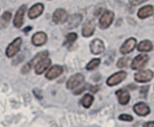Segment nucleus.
<instances>
[{
	"label": "nucleus",
	"mask_w": 154,
	"mask_h": 127,
	"mask_svg": "<svg viewBox=\"0 0 154 127\" xmlns=\"http://www.w3.org/2000/svg\"><path fill=\"white\" fill-rule=\"evenodd\" d=\"M81 21H82V16L79 13H75L70 16L69 15L65 23H66L68 29H73V28L79 26V23L81 22Z\"/></svg>",
	"instance_id": "nucleus-17"
},
{
	"label": "nucleus",
	"mask_w": 154,
	"mask_h": 127,
	"mask_svg": "<svg viewBox=\"0 0 154 127\" xmlns=\"http://www.w3.org/2000/svg\"><path fill=\"white\" fill-rule=\"evenodd\" d=\"M49 56V52L47 51V50H45V51H42V52H40V53H38L30 62H28L27 64H28V65L31 67V68H32V67H35V65L40 62V61H42V59H44V58H46V57H48Z\"/></svg>",
	"instance_id": "nucleus-20"
},
{
	"label": "nucleus",
	"mask_w": 154,
	"mask_h": 127,
	"mask_svg": "<svg viewBox=\"0 0 154 127\" xmlns=\"http://www.w3.org/2000/svg\"><path fill=\"white\" fill-rule=\"evenodd\" d=\"M134 110L135 114L140 117H146L151 112L150 107L147 104H145L144 102H139V103L135 104L134 106Z\"/></svg>",
	"instance_id": "nucleus-15"
},
{
	"label": "nucleus",
	"mask_w": 154,
	"mask_h": 127,
	"mask_svg": "<svg viewBox=\"0 0 154 127\" xmlns=\"http://www.w3.org/2000/svg\"><path fill=\"white\" fill-rule=\"evenodd\" d=\"M47 34L43 31H38L32 37V43L36 47H41L47 42Z\"/></svg>",
	"instance_id": "nucleus-13"
},
{
	"label": "nucleus",
	"mask_w": 154,
	"mask_h": 127,
	"mask_svg": "<svg viewBox=\"0 0 154 127\" xmlns=\"http://www.w3.org/2000/svg\"><path fill=\"white\" fill-rule=\"evenodd\" d=\"M148 91H149V86H143L140 90V94L143 97V98H146L147 94H148Z\"/></svg>",
	"instance_id": "nucleus-29"
},
{
	"label": "nucleus",
	"mask_w": 154,
	"mask_h": 127,
	"mask_svg": "<svg viewBox=\"0 0 154 127\" xmlns=\"http://www.w3.org/2000/svg\"><path fill=\"white\" fill-rule=\"evenodd\" d=\"M12 18V13L9 11H5L0 16V30H5L9 25V22Z\"/></svg>",
	"instance_id": "nucleus-21"
},
{
	"label": "nucleus",
	"mask_w": 154,
	"mask_h": 127,
	"mask_svg": "<svg viewBox=\"0 0 154 127\" xmlns=\"http://www.w3.org/2000/svg\"><path fill=\"white\" fill-rule=\"evenodd\" d=\"M90 91L93 92V93H96L98 90H99V88H98V86H90Z\"/></svg>",
	"instance_id": "nucleus-32"
},
{
	"label": "nucleus",
	"mask_w": 154,
	"mask_h": 127,
	"mask_svg": "<svg viewBox=\"0 0 154 127\" xmlns=\"http://www.w3.org/2000/svg\"><path fill=\"white\" fill-rule=\"evenodd\" d=\"M129 62V58L128 57H121L119 58V60L117 61V67L118 68H125L127 66Z\"/></svg>",
	"instance_id": "nucleus-26"
},
{
	"label": "nucleus",
	"mask_w": 154,
	"mask_h": 127,
	"mask_svg": "<svg viewBox=\"0 0 154 127\" xmlns=\"http://www.w3.org/2000/svg\"><path fill=\"white\" fill-rule=\"evenodd\" d=\"M140 52H150L153 49V44L150 40H143L137 47Z\"/></svg>",
	"instance_id": "nucleus-22"
},
{
	"label": "nucleus",
	"mask_w": 154,
	"mask_h": 127,
	"mask_svg": "<svg viewBox=\"0 0 154 127\" xmlns=\"http://www.w3.org/2000/svg\"><path fill=\"white\" fill-rule=\"evenodd\" d=\"M51 65V60L49 57H46L44 59H42V61H40L34 67L35 69V74H42Z\"/></svg>",
	"instance_id": "nucleus-16"
},
{
	"label": "nucleus",
	"mask_w": 154,
	"mask_h": 127,
	"mask_svg": "<svg viewBox=\"0 0 154 127\" xmlns=\"http://www.w3.org/2000/svg\"><path fill=\"white\" fill-rule=\"evenodd\" d=\"M63 73V67L59 65H52L45 74V78L48 80H54L58 78Z\"/></svg>",
	"instance_id": "nucleus-11"
},
{
	"label": "nucleus",
	"mask_w": 154,
	"mask_h": 127,
	"mask_svg": "<svg viewBox=\"0 0 154 127\" xmlns=\"http://www.w3.org/2000/svg\"><path fill=\"white\" fill-rule=\"evenodd\" d=\"M95 28H96V23H95L94 20L89 19L88 21H86V22H84V24H83L82 35L86 38L92 36L95 32Z\"/></svg>",
	"instance_id": "nucleus-9"
},
{
	"label": "nucleus",
	"mask_w": 154,
	"mask_h": 127,
	"mask_svg": "<svg viewBox=\"0 0 154 127\" xmlns=\"http://www.w3.org/2000/svg\"><path fill=\"white\" fill-rule=\"evenodd\" d=\"M90 51L94 55H100L105 51L104 42L99 39H95L90 43Z\"/></svg>",
	"instance_id": "nucleus-10"
},
{
	"label": "nucleus",
	"mask_w": 154,
	"mask_h": 127,
	"mask_svg": "<svg viewBox=\"0 0 154 127\" xmlns=\"http://www.w3.org/2000/svg\"><path fill=\"white\" fill-rule=\"evenodd\" d=\"M146 1H148V0H130V4H131L132 5L135 6V5L141 4H143V3H144V2H146Z\"/></svg>",
	"instance_id": "nucleus-30"
},
{
	"label": "nucleus",
	"mask_w": 154,
	"mask_h": 127,
	"mask_svg": "<svg viewBox=\"0 0 154 127\" xmlns=\"http://www.w3.org/2000/svg\"><path fill=\"white\" fill-rule=\"evenodd\" d=\"M26 11V4H23L21 5L18 10L15 13L14 18V26L15 28H21L23 23V16Z\"/></svg>",
	"instance_id": "nucleus-8"
},
{
	"label": "nucleus",
	"mask_w": 154,
	"mask_h": 127,
	"mask_svg": "<svg viewBox=\"0 0 154 127\" xmlns=\"http://www.w3.org/2000/svg\"><path fill=\"white\" fill-rule=\"evenodd\" d=\"M44 11V5L42 3H37L33 4L28 11V17L30 19H35L42 15Z\"/></svg>",
	"instance_id": "nucleus-12"
},
{
	"label": "nucleus",
	"mask_w": 154,
	"mask_h": 127,
	"mask_svg": "<svg viewBox=\"0 0 154 127\" xmlns=\"http://www.w3.org/2000/svg\"><path fill=\"white\" fill-rule=\"evenodd\" d=\"M78 39V35L75 32H70L66 36V40L63 43V46H70L71 44H73Z\"/></svg>",
	"instance_id": "nucleus-24"
},
{
	"label": "nucleus",
	"mask_w": 154,
	"mask_h": 127,
	"mask_svg": "<svg viewBox=\"0 0 154 127\" xmlns=\"http://www.w3.org/2000/svg\"><path fill=\"white\" fill-rule=\"evenodd\" d=\"M85 80V77L83 74H76L74 75H72L71 77H69V79L67 82L66 87L69 90H74L75 88L79 87Z\"/></svg>",
	"instance_id": "nucleus-5"
},
{
	"label": "nucleus",
	"mask_w": 154,
	"mask_h": 127,
	"mask_svg": "<svg viewBox=\"0 0 154 127\" xmlns=\"http://www.w3.org/2000/svg\"><path fill=\"white\" fill-rule=\"evenodd\" d=\"M154 13V8L152 5L149 4V5H145L143 7H142L139 11H138V17L141 19H145L147 17H150L151 15H152Z\"/></svg>",
	"instance_id": "nucleus-19"
},
{
	"label": "nucleus",
	"mask_w": 154,
	"mask_h": 127,
	"mask_svg": "<svg viewBox=\"0 0 154 127\" xmlns=\"http://www.w3.org/2000/svg\"><path fill=\"white\" fill-rule=\"evenodd\" d=\"M143 127H154V121H150V122L144 123Z\"/></svg>",
	"instance_id": "nucleus-31"
},
{
	"label": "nucleus",
	"mask_w": 154,
	"mask_h": 127,
	"mask_svg": "<svg viewBox=\"0 0 154 127\" xmlns=\"http://www.w3.org/2000/svg\"><path fill=\"white\" fill-rule=\"evenodd\" d=\"M136 39H134V38H130L128 39L121 47L120 48V52L124 55H126V54H129L131 53L132 51H134V49L136 47Z\"/></svg>",
	"instance_id": "nucleus-14"
},
{
	"label": "nucleus",
	"mask_w": 154,
	"mask_h": 127,
	"mask_svg": "<svg viewBox=\"0 0 154 127\" xmlns=\"http://www.w3.org/2000/svg\"><path fill=\"white\" fill-rule=\"evenodd\" d=\"M118 118L121 121H126V122H132V121H134V117L131 115H128V114H122V115L119 116Z\"/></svg>",
	"instance_id": "nucleus-28"
},
{
	"label": "nucleus",
	"mask_w": 154,
	"mask_h": 127,
	"mask_svg": "<svg viewBox=\"0 0 154 127\" xmlns=\"http://www.w3.org/2000/svg\"><path fill=\"white\" fill-rule=\"evenodd\" d=\"M68 17H69V15H68V13L66 10H64L62 8H58L57 10L54 11V13L52 14V21L56 24L65 23Z\"/></svg>",
	"instance_id": "nucleus-7"
},
{
	"label": "nucleus",
	"mask_w": 154,
	"mask_h": 127,
	"mask_svg": "<svg viewBox=\"0 0 154 127\" xmlns=\"http://www.w3.org/2000/svg\"><path fill=\"white\" fill-rule=\"evenodd\" d=\"M115 14L112 11H106L102 13L99 19V27L103 30L107 29L114 21Z\"/></svg>",
	"instance_id": "nucleus-2"
},
{
	"label": "nucleus",
	"mask_w": 154,
	"mask_h": 127,
	"mask_svg": "<svg viewBox=\"0 0 154 127\" xmlns=\"http://www.w3.org/2000/svg\"><path fill=\"white\" fill-rule=\"evenodd\" d=\"M154 74L152 70H141L140 72L136 73L134 74V80L137 82H151L153 79Z\"/></svg>",
	"instance_id": "nucleus-3"
},
{
	"label": "nucleus",
	"mask_w": 154,
	"mask_h": 127,
	"mask_svg": "<svg viewBox=\"0 0 154 127\" xmlns=\"http://www.w3.org/2000/svg\"><path fill=\"white\" fill-rule=\"evenodd\" d=\"M127 76L126 72L125 71H120L117 72L114 74H112L107 80H106V84L108 86H116L119 83H121Z\"/></svg>",
	"instance_id": "nucleus-4"
},
{
	"label": "nucleus",
	"mask_w": 154,
	"mask_h": 127,
	"mask_svg": "<svg viewBox=\"0 0 154 127\" xmlns=\"http://www.w3.org/2000/svg\"><path fill=\"white\" fill-rule=\"evenodd\" d=\"M94 101V97L91 94H85L81 99V104L85 108H89Z\"/></svg>",
	"instance_id": "nucleus-23"
},
{
	"label": "nucleus",
	"mask_w": 154,
	"mask_h": 127,
	"mask_svg": "<svg viewBox=\"0 0 154 127\" xmlns=\"http://www.w3.org/2000/svg\"><path fill=\"white\" fill-rule=\"evenodd\" d=\"M90 88V85L88 84V83H86V84H84L83 86H81V87H77V88H75L74 90V95H79V94H81L83 91H85L87 89H89Z\"/></svg>",
	"instance_id": "nucleus-27"
},
{
	"label": "nucleus",
	"mask_w": 154,
	"mask_h": 127,
	"mask_svg": "<svg viewBox=\"0 0 154 127\" xmlns=\"http://www.w3.org/2000/svg\"><path fill=\"white\" fill-rule=\"evenodd\" d=\"M136 85H134V84H130V85H128V89H131V90H135L136 89Z\"/></svg>",
	"instance_id": "nucleus-33"
},
{
	"label": "nucleus",
	"mask_w": 154,
	"mask_h": 127,
	"mask_svg": "<svg viewBox=\"0 0 154 127\" xmlns=\"http://www.w3.org/2000/svg\"><path fill=\"white\" fill-rule=\"evenodd\" d=\"M100 63H101V60H100L99 58H94V59H92V60L87 65L86 68H87V70H88V71L95 70L96 68H97V67L99 66Z\"/></svg>",
	"instance_id": "nucleus-25"
},
{
	"label": "nucleus",
	"mask_w": 154,
	"mask_h": 127,
	"mask_svg": "<svg viewBox=\"0 0 154 127\" xmlns=\"http://www.w3.org/2000/svg\"><path fill=\"white\" fill-rule=\"evenodd\" d=\"M22 43H23V40H22V38H20V37L16 38L15 39H14L8 45V47L5 49V55H6V56L9 57V58L14 57L20 51Z\"/></svg>",
	"instance_id": "nucleus-1"
},
{
	"label": "nucleus",
	"mask_w": 154,
	"mask_h": 127,
	"mask_svg": "<svg viewBox=\"0 0 154 127\" xmlns=\"http://www.w3.org/2000/svg\"><path fill=\"white\" fill-rule=\"evenodd\" d=\"M31 30H32V27H31V26H28V27L24 28L23 31H24V32H28V31H30Z\"/></svg>",
	"instance_id": "nucleus-34"
},
{
	"label": "nucleus",
	"mask_w": 154,
	"mask_h": 127,
	"mask_svg": "<svg viewBox=\"0 0 154 127\" xmlns=\"http://www.w3.org/2000/svg\"><path fill=\"white\" fill-rule=\"evenodd\" d=\"M149 61V57L147 55H138L137 56H135V58L133 60L132 65H131V68L133 70H139L141 68H143Z\"/></svg>",
	"instance_id": "nucleus-6"
},
{
	"label": "nucleus",
	"mask_w": 154,
	"mask_h": 127,
	"mask_svg": "<svg viewBox=\"0 0 154 127\" xmlns=\"http://www.w3.org/2000/svg\"><path fill=\"white\" fill-rule=\"evenodd\" d=\"M116 96L118 98V101L121 105H126L129 103L130 101V94L129 92L125 90V89H121L119 91H116Z\"/></svg>",
	"instance_id": "nucleus-18"
}]
</instances>
